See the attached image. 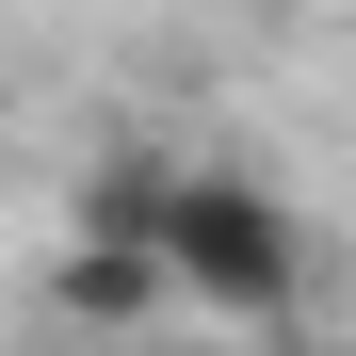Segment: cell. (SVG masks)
<instances>
[{
	"label": "cell",
	"mask_w": 356,
	"mask_h": 356,
	"mask_svg": "<svg viewBox=\"0 0 356 356\" xmlns=\"http://www.w3.org/2000/svg\"><path fill=\"white\" fill-rule=\"evenodd\" d=\"M162 275H178V308H211V324H291V308H308V227H291L259 178L178 162V195H162Z\"/></svg>",
	"instance_id": "cell-1"
},
{
	"label": "cell",
	"mask_w": 356,
	"mask_h": 356,
	"mask_svg": "<svg viewBox=\"0 0 356 356\" xmlns=\"http://www.w3.org/2000/svg\"><path fill=\"white\" fill-rule=\"evenodd\" d=\"M162 308H178L162 243H113V227H65V243H49V324L65 340H146Z\"/></svg>",
	"instance_id": "cell-2"
}]
</instances>
